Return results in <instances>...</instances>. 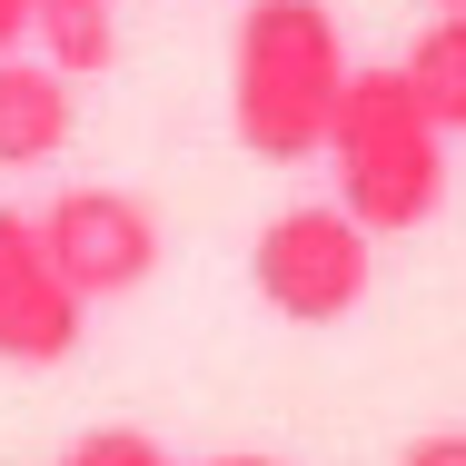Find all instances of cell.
<instances>
[{
	"mask_svg": "<svg viewBox=\"0 0 466 466\" xmlns=\"http://www.w3.org/2000/svg\"><path fill=\"white\" fill-rule=\"evenodd\" d=\"M348 30L328 0H248L238 30H228V119L258 159L298 169L328 119H338V90H348Z\"/></svg>",
	"mask_w": 466,
	"mask_h": 466,
	"instance_id": "obj_1",
	"label": "cell"
},
{
	"mask_svg": "<svg viewBox=\"0 0 466 466\" xmlns=\"http://www.w3.org/2000/svg\"><path fill=\"white\" fill-rule=\"evenodd\" d=\"M318 159H328L338 208H348L368 238L427 228L437 198H447V129L427 119V99L407 90V70H348Z\"/></svg>",
	"mask_w": 466,
	"mask_h": 466,
	"instance_id": "obj_2",
	"label": "cell"
},
{
	"mask_svg": "<svg viewBox=\"0 0 466 466\" xmlns=\"http://www.w3.org/2000/svg\"><path fill=\"white\" fill-rule=\"evenodd\" d=\"M368 268H377V238L338 198L279 208L258 228V248H248V288L268 298V318H288V328H338L368 298Z\"/></svg>",
	"mask_w": 466,
	"mask_h": 466,
	"instance_id": "obj_3",
	"label": "cell"
},
{
	"mask_svg": "<svg viewBox=\"0 0 466 466\" xmlns=\"http://www.w3.org/2000/svg\"><path fill=\"white\" fill-rule=\"evenodd\" d=\"M30 218H40V248L70 279V298H129L159 268V208L129 188H60Z\"/></svg>",
	"mask_w": 466,
	"mask_h": 466,
	"instance_id": "obj_4",
	"label": "cell"
},
{
	"mask_svg": "<svg viewBox=\"0 0 466 466\" xmlns=\"http://www.w3.org/2000/svg\"><path fill=\"white\" fill-rule=\"evenodd\" d=\"M90 338V298H70V279L40 248L30 208H0V368H70Z\"/></svg>",
	"mask_w": 466,
	"mask_h": 466,
	"instance_id": "obj_5",
	"label": "cell"
},
{
	"mask_svg": "<svg viewBox=\"0 0 466 466\" xmlns=\"http://www.w3.org/2000/svg\"><path fill=\"white\" fill-rule=\"evenodd\" d=\"M70 139V80L50 60L0 50V169H40Z\"/></svg>",
	"mask_w": 466,
	"mask_h": 466,
	"instance_id": "obj_6",
	"label": "cell"
},
{
	"mask_svg": "<svg viewBox=\"0 0 466 466\" xmlns=\"http://www.w3.org/2000/svg\"><path fill=\"white\" fill-rule=\"evenodd\" d=\"M30 40L60 80H90L119 60V0H30Z\"/></svg>",
	"mask_w": 466,
	"mask_h": 466,
	"instance_id": "obj_7",
	"label": "cell"
},
{
	"mask_svg": "<svg viewBox=\"0 0 466 466\" xmlns=\"http://www.w3.org/2000/svg\"><path fill=\"white\" fill-rule=\"evenodd\" d=\"M407 90L427 99V119L447 129V139H466V10H437L417 40H407Z\"/></svg>",
	"mask_w": 466,
	"mask_h": 466,
	"instance_id": "obj_8",
	"label": "cell"
},
{
	"mask_svg": "<svg viewBox=\"0 0 466 466\" xmlns=\"http://www.w3.org/2000/svg\"><path fill=\"white\" fill-rule=\"evenodd\" d=\"M60 466H169V447H159L149 427H80V437L60 447Z\"/></svg>",
	"mask_w": 466,
	"mask_h": 466,
	"instance_id": "obj_9",
	"label": "cell"
},
{
	"mask_svg": "<svg viewBox=\"0 0 466 466\" xmlns=\"http://www.w3.org/2000/svg\"><path fill=\"white\" fill-rule=\"evenodd\" d=\"M397 466H466V427H427V437H417Z\"/></svg>",
	"mask_w": 466,
	"mask_h": 466,
	"instance_id": "obj_10",
	"label": "cell"
},
{
	"mask_svg": "<svg viewBox=\"0 0 466 466\" xmlns=\"http://www.w3.org/2000/svg\"><path fill=\"white\" fill-rule=\"evenodd\" d=\"M30 40V0H0V50H20Z\"/></svg>",
	"mask_w": 466,
	"mask_h": 466,
	"instance_id": "obj_11",
	"label": "cell"
},
{
	"mask_svg": "<svg viewBox=\"0 0 466 466\" xmlns=\"http://www.w3.org/2000/svg\"><path fill=\"white\" fill-rule=\"evenodd\" d=\"M208 466H288V457H208Z\"/></svg>",
	"mask_w": 466,
	"mask_h": 466,
	"instance_id": "obj_12",
	"label": "cell"
},
{
	"mask_svg": "<svg viewBox=\"0 0 466 466\" xmlns=\"http://www.w3.org/2000/svg\"><path fill=\"white\" fill-rule=\"evenodd\" d=\"M437 10H466V0H437Z\"/></svg>",
	"mask_w": 466,
	"mask_h": 466,
	"instance_id": "obj_13",
	"label": "cell"
}]
</instances>
